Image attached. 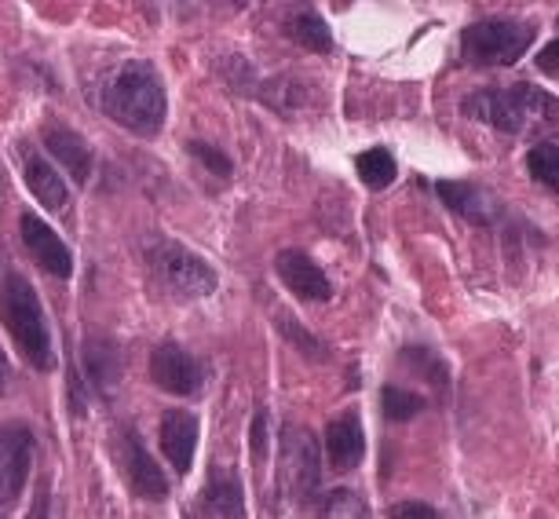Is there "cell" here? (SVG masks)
I'll list each match as a JSON object with an SVG mask.
<instances>
[{"mask_svg": "<svg viewBox=\"0 0 559 519\" xmlns=\"http://www.w3.org/2000/svg\"><path fill=\"white\" fill-rule=\"evenodd\" d=\"M96 107L132 135H157L168 121V92L154 62L124 59L96 84Z\"/></svg>", "mask_w": 559, "mask_h": 519, "instance_id": "1", "label": "cell"}, {"mask_svg": "<svg viewBox=\"0 0 559 519\" xmlns=\"http://www.w3.org/2000/svg\"><path fill=\"white\" fill-rule=\"evenodd\" d=\"M464 118L490 125L504 135H526L531 125H556L559 103L552 92L531 81H515L509 89H479L461 103Z\"/></svg>", "mask_w": 559, "mask_h": 519, "instance_id": "2", "label": "cell"}, {"mask_svg": "<svg viewBox=\"0 0 559 519\" xmlns=\"http://www.w3.org/2000/svg\"><path fill=\"white\" fill-rule=\"evenodd\" d=\"M4 326L12 333V341L19 352L26 355V363L51 374L59 366L56 347H51V330H48V315L40 304L37 290L29 285L26 274H19L15 268L4 271Z\"/></svg>", "mask_w": 559, "mask_h": 519, "instance_id": "3", "label": "cell"}, {"mask_svg": "<svg viewBox=\"0 0 559 519\" xmlns=\"http://www.w3.org/2000/svg\"><path fill=\"white\" fill-rule=\"evenodd\" d=\"M143 260L157 290L176 296V300H205L219 290V274L213 263L173 238H154L143 249Z\"/></svg>", "mask_w": 559, "mask_h": 519, "instance_id": "4", "label": "cell"}, {"mask_svg": "<svg viewBox=\"0 0 559 519\" xmlns=\"http://www.w3.org/2000/svg\"><path fill=\"white\" fill-rule=\"evenodd\" d=\"M537 40V23L523 19H483L461 30V56L468 67L501 70L515 67Z\"/></svg>", "mask_w": 559, "mask_h": 519, "instance_id": "5", "label": "cell"}, {"mask_svg": "<svg viewBox=\"0 0 559 519\" xmlns=\"http://www.w3.org/2000/svg\"><path fill=\"white\" fill-rule=\"evenodd\" d=\"M322 483V458L314 432L300 425L282 428V464H278V486L293 502H311Z\"/></svg>", "mask_w": 559, "mask_h": 519, "instance_id": "6", "label": "cell"}, {"mask_svg": "<svg viewBox=\"0 0 559 519\" xmlns=\"http://www.w3.org/2000/svg\"><path fill=\"white\" fill-rule=\"evenodd\" d=\"M114 461H118L124 486H129L140 502H168L173 486H168V475L162 464L146 453L140 428H132V425L118 428V436H114Z\"/></svg>", "mask_w": 559, "mask_h": 519, "instance_id": "7", "label": "cell"}, {"mask_svg": "<svg viewBox=\"0 0 559 519\" xmlns=\"http://www.w3.org/2000/svg\"><path fill=\"white\" fill-rule=\"evenodd\" d=\"M151 380H154V388L168 391V396L194 399V396H202V391H205L209 369H205L202 358L187 352L183 344L162 341L151 352Z\"/></svg>", "mask_w": 559, "mask_h": 519, "instance_id": "8", "label": "cell"}, {"mask_svg": "<svg viewBox=\"0 0 559 519\" xmlns=\"http://www.w3.org/2000/svg\"><path fill=\"white\" fill-rule=\"evenodd\" d=\"M81 355V377L84 385L96 391L99 399H114V391L121 385V374H124V358H121V347L118 341L103 333H88L78 347Z\"/></svg>", "mask_w": 559, "mask_h": 519, "instance_id": "9", "label": "cell"}, {"mask_svg": "<svg viewBox=\"0 0 559 519\" xmlns=\"http://www.w3.org/2000/svg\"><path fill=\"white\" fill-rule=\"evenodd\" d=\"M19 238H23L29 260H34L45 274H51V279H62V282L73 279V252L67 249V241H62L37 213L19 216Z\"/></svg>", "mask_w": 559, "mask_h": 519, "instance_id": "10", "label": "cell"}, {"mask_svg": "<svg viewBox=\"0 0 559 519\" xmlns=\"http://www.w3.org/2000/svg\"><path fill=\"white\" fill-rule=\"evenodd\" d=\"M274 274L282 279V285L304 304H325L333 296V285L325 279V271L311 260V252L304 249H282L274 257Z\"/></svg>", "mask_w": 559, "mask_h": 519, "instance_id": "11", "label": "cell"}, {"mask_svg": "<svg viewBox=\"0 0 559 519\" xmlns=\"http://www.w3.org/2000/svg\"><path fill=\"white\" fill-rule=\"evenodd\" d=\"M0 472H4V508L15 505V497L26 491L29 469H34V432L23 421H12L4 425V436H0Z\"/></svg>", "mask_w": 559, "mask_h": 519, "instance_id": "12", "label": "cell"}, {"mask_svg": "<svg viewBox=\"0 0 559 519\" xmlns=\"http://www.w3.org/2000/svg\"><path fill=\"white\" fill-rule=\"evenodd\" d=\"M198 436H202V421L191 410H165L162 421H157V443H162L165 461L173 464L176 475L191 472Z\"/></svg>", "mask_w": 559, "mask_h": 519, "instance_id": "13", "label": "cell"}, {"mask_svg": "<svg viewBox=\"0 0 559 519\" xmlns=\"http://www.w3.org/2000/svg\"><path fill=\"white\" fill-rule=\"evenodd\" d=\"M436 194L450 213H457L461 220H468V224H476V227L498 224V216H501V201L493 198L487 187L468 184V179H439Z\"/></svg>", "mask_w": 559, "mask_h": 519, "instance_id": "14", "label": "cell"}, {"mask_svg": "<svg viewBox=\"0 0 559 519\" xmlns=\"http://www.w3.org/2000/svg\"><path fill=\"white\" fill-rule=\"evenodd\" d=\"M40 143H45V151L56 157V162L78 179V184H88L92 165H96V154H92V146L84 143L81 132H73L59 121H48L45 129H40Z\"/></svg>", "mask_w": 559, "mask_h": 519, "instance_id": "15", "label": "cell"}, {"mask_svg": "<svg viewBox=\"0 0 559 519\" xmlns=\"http://www.w3.org/2000/svg\"><path fill=\"white\" fill-rule=\"evenodd\" d=\"M325 453L333 472H355L366 458V432L358 413H344L325 425Z\"/></svg>", "mask_w": 559, "mask_h": 519, "instance_id": "16", "label": "cell"}, {"mask_svg": "<svg viewBox=\"0 0 559 519\" xmlns=\"http://www.w3.org/2000/svg\"><path fill=\"white\" fill-rule=\"evenodd\" d=\"M198 516H216V519L246 516V494H241V483L235 472L219 469V464L209 472V480L202 486V502H198Z\"/></svg>", "mask_w": 559, "mask_h": 519, "instance_id": "17", "label": "cell"}, {"mask_svg": "<svg viewBox=\"0 0 559 519\" xmlns=\"http://www.w3.org/2000/svg\"><path fill=\"white\" fill-rule=\"evenodd\" d=\"M23 179H26V187H29V194H34L40 205H48V209H62L70 201V187H67V179L59 176V168L45 162V157H37V154H26V165H23Z\"/></svg>", "mask_w": 559, "mask_h": 519, "instance_id": "18", "label": "cell"}, {"mask_svg": "<svg viewBox=\"0 0 559 519\" xmlns=\"http://www.w3.org/2000/svg\"><path fill=\"white\" fill-rule=\"evenodd\" d=\"M399 363L431 388H439V391L450 388V366L431 344H403L399 347Z\"/></svg>", "mask_w": 559, "mask_h": 519, "instance_id": "19", "label": "cell"}, {"mask_svg": "<svg viewBox=\"0 0 559 519\" xmlns=\"http://www.w3.org/2000/svg\"><path fill=\"white\" fill-rule=\"evenodd\" d=\"M286 30H289V37L297 40L300 48H308L311 56H330L333 51V30H330V23L319 15V12H297L286 23Z\"/></svg>", "mask_w": 559, "mask_h": 519, "instance_id": "20", "label": "cell"}, {"mask_svg": "<svg viewBox=\"0 0 559 519\" xmlns=\"http://www.w3.org/2000/svg\"><path fill=\"white\" fill-rule=\"evenodd\" d=\"M355 168H358V179H362L369 190H384L399 179V162L388 146H369V151L355 157Z\"/></svg>", "mask_w": 559, "mask_h": 519, "instance_id": "21", "label": "cell"}, {"mask_svg": "<svg viewBox=\"0 0 559 519\" xmlns=\"http://www.w3.org/2000/svg\"><path fill=\"white\" fill-rule=\"evenodd\" d=\"M428 410V399L417 396V391H409L403 385H384L381 388V413L388 421H399V425H406V421L420 417V413Z\"/></svg>", "mask_w": 559, "mask_h": 519, "instance_id": "22", "label": "cell"}, {"mask_svg": "<svg viewBox=\"0 0 559 519\" xmlns=\"http://www.w3.org/2000/svg\"><path fill=\"white\" fill-rule=\"evenodd\" d=\"M526 173H531L534 184H542L548 194H556L559 190V143L545 140V143L531 146V154H526Z\"/></svg>", "mask_w": 559, "mask_h": 519, "instance_id": "23", "label": "cell"}, {"mask_svg": "<svg viewBox=\"0 0 559 519\" xmlns=\"http://www.w3.org/2000/svg\"><path fill=\"white\" fill-rule=\"evenodd\" d=\"M274 326H278V333L286 337V341L297 347V352L304 358H314V363H325L330 358V352L322 347V341L314 333H308L304 326L297 322V315H289V311H278V319H274Z\"/></svg>", "mask_w": 559, "mask_h": 519, "instance_id": "24", "label": "cell"}, {"mask_svg": "<svg viewBox=\"0 0 559 519\" xmlns=\"http://www.w3.org/2000/svg\"><path fill=\"white\" fill-rule=\"evenodd\" d=\"M187 154L194 157V162H202V168L209 176H216V179H227L235 176V162L219 151V146H213V143H205V140H187Z\"/></svg>", "mask_w": 559, "mask_h": 519, "instance_id": "25", "label": "cell"}, {"mask_svg": "<svg viewBox=\"0 0 559 519\" xmlns=\"http://www.w3.org/2000/svg\"><path fill=\"white\" fill-rule=\"evenodd\" d=\"M319 512L322 516H352V519H362V516H369V505L362 502V497H358L355 491H330L325 494V502L319 505Z\"/></svg>", "mask_w": 559, "mask_h": 519, "instance_id": "26", "label": "cell"}, {"mask_svg": "<svg viewBox=\"0 0 559 519\" xmlns=\"http://www.w3.org/2000/svg\"><path fill=\"white\" fill-rule=\"evenodd\" d=\"M267 410H257L249 425V450H252V461H263L267 458Z\"/></svg>", "mask_w": 559, "mask_h": 519, "instance_id": "27", "label": "cell"}, {"mask_svg": "<svg viewBox=\"0 0 559 519\" xmlns=\"http://www.w3.org/2000/svg\"><path fill=\"white\" fill-rule=\"evenodd\" d=\"M388 519H439V508L428 502H399L388 508Z\"/></svg>", "mask_w": 559, "mask_h": 519, "instance_id": "28", "label": "cell"}, {"mask_svg": "<svg viewBox=\"0 0 559 519\" xmlns=\"http://www.w3.org/2000/svg\"><path fill=\"white\" fill-rule=\"evenodd\" d=\"M556 51H559V40H548V45H545L542 51H537V70L548 73V78H556V73H559Z\"/></svg>", "mask_w": 559, "mask_h": 519, "instance_id": "29", "label": "cell"}]
</instances>
